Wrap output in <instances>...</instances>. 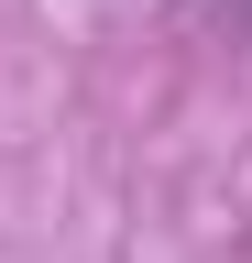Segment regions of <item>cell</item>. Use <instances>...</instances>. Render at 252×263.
I'll return each instance as SVG.
<instances>
[{"mask_svg":"<svg viewBox=\"0 0 252 263\" xmlns=\"http://www.w3.org/2000/svg\"><path fill=\"white\" fill-rule=\"evenodd\" d=\"M208 22L219 33H252V0H208Z\"/></svg>","mask_w":252,"mask_h":263,"instance_id":"6da1fadb","label":"cell"}]
</instances>
